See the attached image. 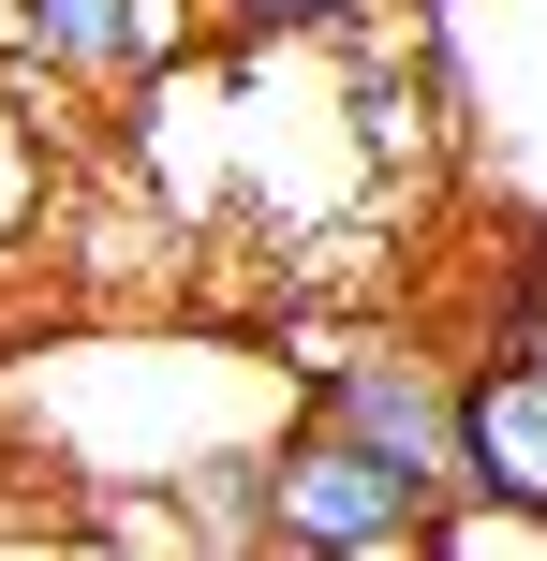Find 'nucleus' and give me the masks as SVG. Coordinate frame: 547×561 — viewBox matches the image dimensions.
Listing matches in <instances>:
<instances>
[{
    "mask_svg": "<svg viewBox=\"0 0 547 561\" xmlns=\"http://www.w3.org/2000/svg\"><path fill=\"white\" fill-rule=\"evenodd\" d=\"M252 547H282V561H430V488L296 399L252 444Z\"/></svg>",
    "mask_w": 547,
    "mask_h": 561,
    "instance_id": "f257e3e1",
    "label": "nucleus"
},
{
    "mask_svg": "<svg viewBox=\"0 0 547 561\" xmlns=\"http://www.w3.org/2000/svg\"><path fill=\"white\" fill-rule=\"evenodd\" d=\"M459 385H474V355H444V340H355V355H326L311 369V414L326 428H355L371 458H400L414 488H474V428H459Z\"/></svg>",
    "mask_w": 547,
    "mask_h": 561,
    "instance_id": "f03ea898",
    "label": "nucleus"
},
{
    "mask_svg": "<svg viewBox=\"0 0 547 561\" xmlns=\"http://www.w3.org/2000/svg\"><path fill=\"white\" fill-rule=\"evenodd\" d=\"M0 59L30 89L104 104V89H134V0H0Z\"/></svg>",
    "mask_w": 547,
    "mask_h": 561,
    "instance_id": "7ed1b4c3",
    "label": "nucleus"
},
{
    "mask_svg": "<svg viewBox=\"0 0 547 561\" xmlns=\"http://www.w3.org/2000/svg\"><path fill=\"white\" fill-rule=\"evenodd\" d=\"M459 428H474V488H503V503H547V355H489V340H474Z\"/></svg>",
    "mask_w": 547,
    "mask_h": 561,
    "instance_id": "20e7f679",
    "label": "nucleus"
},
{
    "mask_svg": "<svg viewBox=\"0 0 547 561\" xmlns=\"http://www.w3.org/2000/svg\"><path fill=\"white\" fill-rule=\"evenodd\" d=\"M59 178H75V148H59L45 89H15V75H0V266H30V252H45Z\"/></svg>",
    "mask_w": 547,
    "mask_h": 561,
    "instance_id": "39448f33",
    "label": "nucleus"
},
{
    "mask_svg": "<svg viewBox=\"0 0 547 561\" xmlns=\"http://www.w3.org/2000/svg\"><path fill=\"white\" fill-rule=\"evenodd\" d=\"M385 0H223V45H355Z\"/></svg>",
    "mask_w": 547,
    "mask_h": 561,
    "instance_id": "423d86ee",
    "label": "nucleus"
}]
</instances>
